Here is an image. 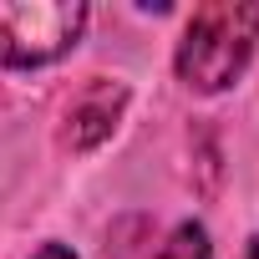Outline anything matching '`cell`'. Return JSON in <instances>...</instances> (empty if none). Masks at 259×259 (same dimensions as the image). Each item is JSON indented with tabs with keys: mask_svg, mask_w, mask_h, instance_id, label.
<instances>
[{
	"mask_svg": "<svg viewBox=\"0 0 259 259\" xmlns=\"http://www.w3.org/2000/svg\"><path fill=\"white\" fill-rule=\"evenodd\" d=\"M87 6L66 0H16L0 6V66H41L76 46Z\"/></svg>",
	"mask_w": 259,
	"mask_h": 259,
	"instance_id": "7a4b0ae2",
	"label": "cell"
},
{
	"mask_svg": "<svg viewBox=\"0 0 259 259\" xmlns=\"http://www.w3.org/2000/svg\"><path fill=\"white\" fill-rule=\"evenodd\" d=\"M153 259H208V234H203V224H178Z\"/></svg>",
	"mask_w": 259,
	"mask_h": 259,
	"instance_id": "277c9868",
	"label": "cell"
},
{
	"mask_svg": "<svg viewBox=\"0 0 259 259\" xmlns=\"http://www.w3.org/2000/svg\"><path fill=\"white\" fill-rule=\"evenodd\" d=\"M36 259H76V254H71V249H61V244H46Z\"/></svg>",
	"mask_w": 259,
	"mask_h": 259,
	"instance_id": "5b68a950",
	"label": "cell"
},
{
	"mask_svg": "<svg viewBox=\"0 0 259 259\" xmlns=\"http://www.w3.org/2000/svg\"><path fill=\"white\" fill-rule=\"evenodd\" d=\"M122 102H127V87L122 81H92L71 102V112H66V143L71 148H97L112 127H117Z\"/></svg>",
	"mask_w": 259,
	"mask_h": 259,
	"instance_id": "3957f363",
	"label": "cell"
},
{
	"mask_svg": "<svg viewBox=\"0 0 259 259\" xmlns=\"http://www.w3.org/2000/svg\"><path fill=\"white\" fill-rule=\"evenodd\" d=\"M244 259H259V234L249 239V249H244Z\"/></svg>",
	"mask_w": 259,
	"mask_h": 259,
	"instance_id": "8992f818",
	"label": "cell"
},
{
	"mask_svg": "<svg viewBox=\"0 0 259 259\" xmlns=\"http://www.w3.org/2000/svg\"><path fill=\"white\" fill-rule=\"evenodd\" d=\"M259 41V6L249 0H219L193 11L183 41H178V76L193 92H224L254 56Z\"/></svg>",
	"mask_w": 259,
	"mask_h": 259,
	"instance_id": "6da1fadb",
	"label": "cell"
}]
</instances>
